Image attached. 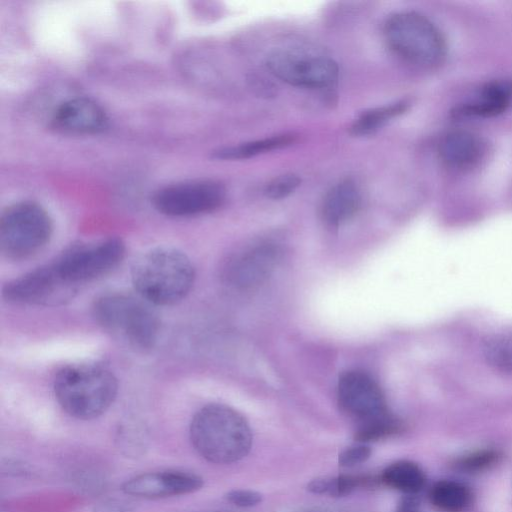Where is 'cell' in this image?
Returning <instances> with one entry per match:
<instances>
[{"instance_id":"cell-1","label":"cell","mask_w":512,"mask_h":512,"mask_svg":"<svg viewBox=\"0 0 512 512\" xmlns=\"http://www.w3.org/2000/svg\"><path fill=\"white\" fill-rule=\"evenodd\" d=\"M189 437L196 452L215 464L241 460L252 445V432L246 419L235 409L219 403L207 404L194 414Z\"/></svg>"},{"instance_id":"cell-2","label":"cell","mask_w":512,"mask_h":512,"mask_svg":"<svg viewBox=\"0 0 512 512\" xmlns=\"http://www.w3.org/2000/svg\"><path fill=\"white\" fill-rule=\"evenodd\" d=\"M131 280L135 292L153 306H171L190 292L195 269L189 257L173 247H156L133 264Z\"/></svg>"},{"instance_id":"cell-3","label":"cell","mask_w":512,"mask_h":512,"mask_svg":"<svg viewBox=\"0 0 512 512\" xmlns=\"http://www.w3.org/2000/svg\"><path fill=\"white\" fill-rule=\"evenodd\" d=\"M54 395L71 417L91 420L105 413L118 393V381L106 366L95 362L63 366L53 383Z\"/></svg>"},{"instance_id":"cell-4","label":"cell","mask_w":512,"mask_h":512,"mask_svg":"<svg viewBox=\"0 0 512 512\" xmlns=\"http://www.w3.org/2000/svg\"><path fill=\"white\" fill-rule=\"evenodd\" d=\"M92 316L103 330L136 350H149L157 341L158 314L137 293L111 291L98 296L92 305Z\"/></svg>"},{"instance_id":"cell-5","label":"cell","mask_w":512,"mask_h":512,"mask_svg":"<svg viewBox=\"0 0 512 512\" xmlns=\"http://www.w3.org/2000/svg\"><path fill=\"white\" fill-rule=\"evenodd\" d=\"M384 36L390 49L412 65L432 69L445 61V38L422 14L411 11L395 13L385 23Z\"/></svg>"},{"instance_id":"cell-6","label":"cell","mask_w":512,"mask_h":512,"mask_svg":"<svg viewBox=\"0 0 512 512\" xmlns=\"http://www.w3.org/2000/svg\"><path fill=\"white\" fill-rule=\"evenodd\" d=\"M53 231L47 211L34 202L7 207L0 217V251L10 260H24L37 254L49 242Z\"/></svg>"},{"instance_id":"cell-7","label":"cell","mask_w":512,"mask_h":512,"mask_svg":"<svg viewBox=\"0 0 512 512\" xmlns=\"http://www.w3.org/2000/svg\"><path fill=\"white\" fill-rule=\"evenodd\" d=\"M125 244L118 237L93 243H77L61 252L52 262L61 276L79 287L107 275L124 259Z\"/></svg>"},{"instance_id":"cell-8","label":"cell","mask_w":512,"mask_h":512,"mask_svg":"<svg viewBox=\"0 0 512 512\" xmlns=\"http://www.w3.org/2000/svg\"><path fill=\"white\" fill-rule=\"evenodd\" d=\"M78 289L50 262L7 282L2 297L15 304L57 306L70 301Z\"/></svg>"},{"instance_id":"cell-9","label":"cell","mask_w":512,"mask_h":512,"mask_svg":"<svg viewBox=\"0 0 512 512\" xmlns=\"http://www.w3.org/2000/svg\"><path fill=\"white\" fill-rule=\"evenodd\" d=\"M226 197L225 187L214 180H191L165 186L152 197L154 208L166 216L188 217L219 208Z\"/></svg>"},{"instance_id":"cell-10","label":"cell","mask_w":512,"mask_h":512,"mask_svg":"<svg viewBox=\"0 0 512 512\" xmlns=\"http://www.w3.org/2000/svg\"><path fill=\"white\" fill-rule=\"evenodd\" d=\"M269 71L293 86L324 88L338 79L337 63L329 57L292 51H275L266 60Z\"/></svg>"},{"instance_id":"cell-11","label":"cell","mask_w":512,"mask_h":512,"mask_svg":"<svg viewBox=\"0 0 512 512\" xmlns=\"http://www.w3.org/2000/svg\"><path fill=\"white\" fill-rule=\"evenodd\" d=\"M337 390L341 408L356 420L357 425L391 413L380 386L363 371L351 370L343 373Z\"/></svg>"},{"instance_id":"cell-12","label":"cell","mask_w":512,"mask_h":512,"mask_svg":"<svg viewBox=\"0 0 512 512\" xmlns=\"http://www.w3.org/2000/svg\"><path fill=\"white\" fill-rule=\"evenodd\" d=\"M202 486V477L195 473L166 470L134 476L123 483L122 491L132 497L160 499L190 494Z\"/></svg>"},{"instance_id":"cell-13","label":"cell","mask_w":512,"mask_h":512,"mask_svg":"<svg viewBox=\"0 0 512 512\" xmlns=\"http://www.w3.org/2000/svg\"><path fill=\"white\" fill-rule=\"evenodd\" d=\"M279 256L280 250L274 243H258L229 259L224 268V277L236 287L257 285L270 275Z\"/></svg>"},{"instance_id":"cell-14","label":"cell","mask_w":512,"mask_h":512,"mask_svg":"<svg viewBox=\"0 0 512 512\" xmlns=\"http://www.w3.org/2000/svg\"><path fill=\"white\" fill-rule=\"evenodd\" d=\"M52 120L55 128L72 134L99 133L108 121L102 107L88 98L65 101L57 108Z\"/></svg>"},{"instance_id":"cell-15","label":"cell","mask_w":512,"mask_h":512,"mask_svg":"<svg viewBox=\"0 0 512 512\" xmlns=\"http://www.w3.org/2000/svg\"><path fill=\"white\" fill-rule=\"evenodd\" d=\"M484 152L480 138L465 130L451 131L445 134L438 145L441 161L454 170H466L474 167Z\"/></svg>"},{"instance_id":"cell-16","label":"cell","mask_w":512,"mask_h":512,"mask_svg":"<svg viewBox=\"0 0 512 512\" xmlns=\"http://www.w3.org/2000/svg\"><path fill=\"white\" fill-rule=\"evenodd\" d=\"M361 194L357 184L345 179L335 184L324 196L321 213L330 226L338 227L359 210Z\"/></svg>"},{"instance_id":"cell-17","label":"cell","mask_w":512,"mask_h":512,"mask_svg":"<svg viewBox=\"0 0 512 512\" xmlns=\"http://www.w3.org/2000/svg\"><path fill=\"white\" fill-rule=\"evenodd\" d=\"M511 94L512 87L508 83H489L483 88L479 98L460 106L456 115L468 117L495 116L507 108Z\"/></svg>"},{"instance_id":"cell-18","label":"cell","mask_w":512,"mask_h":512,"mask_svg":"<svg viewBox=\"0 0 512 512\" xmlns=\"http://www.w3.org/2000/svg\"><path fill=\"white\" fill-rule=\"evenodd\" d=\"M380 480L387 486L407 494L419 492L425 485V475L414 462L401 460L387 466Z\"/></svg>"},{"instance_id":"cell-19","label":"cell","mask_w":512,"mask_h":512,"mask_svg":"<svg viewBox=\"0 0 512 512\" xmlns=\"http://www.w3.org/2000/svg\"><path fill=\"white\" fill-rule=\"evenodd\" d=\"M432 504L444 512H462L471 503L469 489L453 480H442L433 485L429 493Z\"/></svg>"},{"instance_id":"cell-20","label":"cell","mask_w":512,"mask_h":512,"mask_svg":"<svg viewBox=\"0 0 512 512\" xmlns=\"http://www.w3.org/2000/svg\"><path fill=\"white\" fill-rule=\"evenodd\" d=\"M408 108L406 101L373 108L362 112L352 123L350 132L354 136H369L378 132L391 119L404 113Z\"/></svg>"},{"instance_id":"cell-21","label":"cell","mask_w":512,"mask_h":512,"mask_svg":"<svg viewBox=\"0 0 512 512\" xmlns=\"http://www.w3.org/2000/svg\"><path fill=\"white\" fill-rule=\"evenodd\" d=\"M295 136L282 134L261 140L243 143L238 146L226 147L215 151L218 159H246L275 149L286 147L294 142Z\"/></svg>"},{"instance_id":"cell-22","label":"cell","mask_w":512,"mask_h":512,"mask_svg":"<svg viewBox=\"0 0 512 512\" xmlns=\"http://www.w3.org/2000/svg\"><path fill=\"white\" fill-rule=\"evenodd\" d=\"M374 480L367 476L338 475L335 477H322L312 480L307 490L314 494H327L333 497H342L351 494L358 487L372 483Z\"/></svg>"},{"instance_id":"cell-23","label":"cell","mask_w":512,"mask_h":512,"mask_svg":"<svg viewBox=\"0 0 512 512\" xmlns=\"http://www.w3.org/2000/svg\"><path fill=\"white\" fill-rule=\"evenodd\" d=\"M399 428L398 419L390 413L379 419L357 425L354 437L358 442L365 444L394 434Z\"/></svg>"},{"instance_id":"cell-24","label":"cell","mask_w":512,"mask_h":512,"mask_svg":"<svg viewBox=\"0 0 512 512\" xmlns=\"http://www.w3.org/2000/svg\"><path fill=\"white\" fill-rule=\"evenodd\" d=\"M488 363L502 372H512V335L490 339L484 347Z\"/></svg>"},{"instance_id":"cell-25","label":"cell","mask_w":512,"mask_h":512,"mask_svg":"<svg viewBox=\"0 0 512 512\" xmlns=\"http://www.w3.org/2000/svg\"><path fill=\"white\" fill-rule=\"evenodd\" d=\"M301 184V179L293 173L280 175L271 180L264 189V194L274 200H280L291 195Z\"/></svg>"},{"instance_id":"cell-26","label":"cell","mask_w":512,"mask_h":512,"mask_svg":"<svg viewBox=\"0 0 512 512\" xmlns=\"http://www.w3.org/2000/svg\"><path fill=\"white\" fill-rule=\"evenodd\" d=\"M372 450L364 443L354 445L343 450L338 457V463L342 467H353L369 459Z\"/></svg>"},{"instance_id":"cell-27","label":"cell","mask_w":512,"mask_h":512,"mask_svg":"<svg viewBox=\"0 0 512 512\" xmlns=\"http://www.w3.org/2000/svg\"><path fill=\"white\" fill-rule=\"evenodd\" d=\"M226 499L241 508L253 507L262 502L263 496L253 490H231L225 495Z\"/></svg>"},{"instance_id":"cell-28","label":"cell","mask_w":512,"mask_h":512,"mask_svg":"<svg viewBox=\"0 0 512 512\" xmlns=\"http://www.w3.org/2000/svg\"><path fill=\"white\" fill-rule=\"evenodd\" d=\"M496 454L491 451H482L463 458L459 466L468 471L478 470L493 463Z\"/></svg>"},{"instance_id":"cell-29","label":"cell","mask_w":512,"mask_h":512,"mask_svg":"<svg viewBox=\"0 0 512 512\" xmlns=\"http://www.w3.org/2000/svg\"><path fill=\"white\" fill-rule=\"evenodd\" d=\"M397 512H420L414 499H405L398 507Z\"/></svg>"},{"instance_id":"cell-30","label":"cell","mask_w":512,"mask_h":512,"mask_svg":"<svg viewBox=\"0 0 512 512\" xmlns=\"http://www.w3.org/2000/svg\"><path fill=\"white\" fill-rule=\"evenodd\" d=\"M299 512H329V511H326V510H323V509H306V510H302V511H299Z\"/></svg>"}]
</instances>
